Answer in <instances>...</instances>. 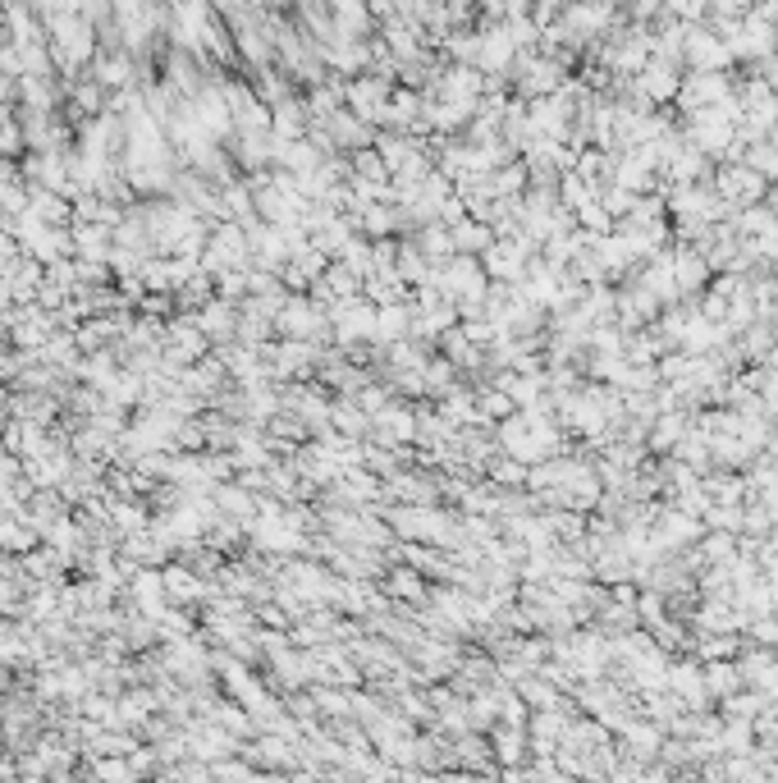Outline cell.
<instances>
[{"mask_svg":"<svg viewBox=\"0 0 778 783\" xmlns=\"http://www.w3.org/2000/svg\"><path fill=\"white\" fill-rule=\"evenodd\" d=\"M678 435H682V422H678V417H664V422H660V431H655V445H660V449H669L673 440H678Z\"/></svg>","mask_w":778,"mask_h":783,"instance_id":"cell-1","label":"cell"}]
</instances>
